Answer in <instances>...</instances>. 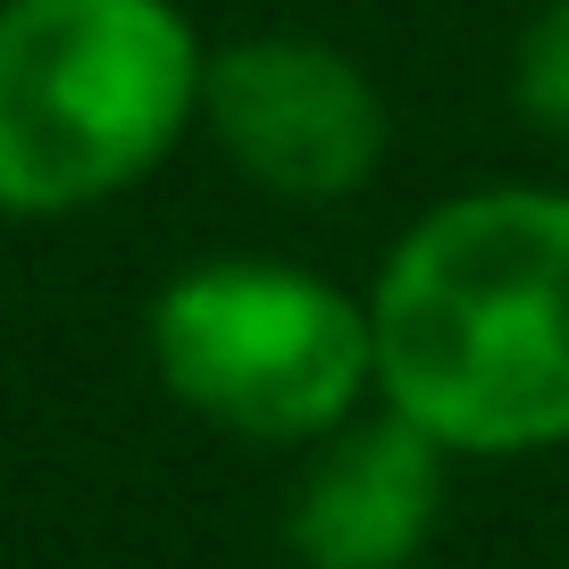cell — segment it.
<instances>
[{"mask_svg":"<svg viewBox=\"0 0 569 569\" xmlns=\"http://www.w3.org/2000/svg\"><path fill=\"white\" fill-rule=\"evenodd\" d=\"M201 118L227 160L284 201H336L386 151V101L343 51L310 34H251L201 68Z\"/></svg>","mask_w":569,"mask_h":569,"instance_id":"obj_4","label":"cell"},{"mask_svg":"<svg viewBox=\"0 0 569 569\" xmlns=\"http://www.w3.org/2000/svg\"><path fill=\"white\" fill-rule=\"evenodd\" d=\"M177 0H0V218L126 193L201 109Z\"/></svg>","mask_w":569,"mask_h":569,"instance_id":"obj_2","label":"cell"},{"mask_svg":"<svg viewBox=\"0 0 569 569\" xmlns=\"http://www.w3.org/2000/svg\"><path fill=\"white\" fill-rule=\"evenodd\" d=\"M168 393L251 445H319L377 386V327L343 284L284 260L184 268L151 310Z\"/></svg>","mask_w":569,"mask_h":569,"instance_id":"obj_3","label":"cell"},{"mask_svg":"<svg viewBox=\"0 0 569 569\" xmlns=\"http://www.w3.org/2000/svg\"><path fill=\"white\" fill-rule=\"evenodd\" d=\"M377 393L445 452L569 445V193H461L369 293Z\"/></svg>","mask_w":569,"mask_h":569,"instance_id":"obj_1","label":"cell"},{"mask_svg":"<svg viewBox=\"0 0 569 569\" xmlns=\"http://www.w3.org/2000/svg\"><path fill=\"white\" fill-rule=\"evenodd\" d=\"M436 511H445V445L419 436L402 410H377L319 436L284 536L302 569H410Z\"/></svg>","mask_w":569,"mask_h":569,"instance_id":"obj_5","label":"cell"},{"mask_svg":"<svg viewBox=\"0 0 569 569\" xmlns=\"http://www.w3.org/2000/svg\"><path fill=\"white\" fill-rule=\"evenodd\" d=\"M519 109L569 134V0L536 9V26L519 34Z\"/></svg>","mask_w":569,"mask_h":569,"instance_id":"obj_6","label":"cell"}]
</instances>
